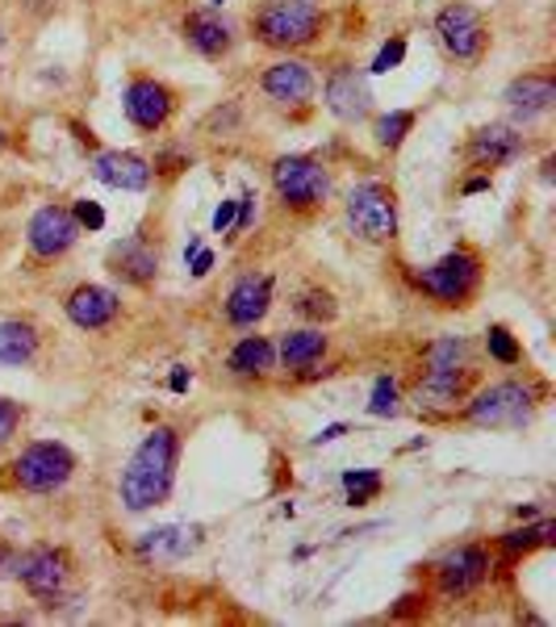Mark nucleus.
Listing matches in <instances>:
<instances>
[{
	"instance_id": "f257e3e1",
	"label": "nucleus",
	"mask_w": 556,
	"mask_h": 627,
	"mask_svg": "<svg viewBox=\"0 0 556 627\" xmlns=\"http://www.w3.org/2000/svg\"><path fill=\"white\" fill-rule=\"evenodd\" d=\"M172 472H177V431L156 426L138 448L131 465L122 472V502L131 511H151L172 490Z\"/></svg>"
},
{
	"instance_id": "f03ea898",
	"label": "nucleus",
	"mask_w": 556,
	"mask_h": 627,
	"mask_svg": "<svg viewBox=\"0 0 556 627\" xmlns=\"http://www.w3.org/2000/svg\"><path fill=\"white\" fill-rule=\"evenodd\" d=\"M318 30H322V13H318V4H310V0H268L264 9L256 13L260 43L281 46V50L314 43Z\"/></svg>"
},
{
	"instance_id": "7ed1b4c3",
	"label": "nucleus",
	"mask_w": 556,
	"mask_h": 627,
	"mask_svg": "<svg viewBox=\"0 0 556 627\" xmlns=\"http://www.w3.org/2000/svg\"><path fill=\"white\" fill-rule=\"evenodd\" d=\"M348 223L356 235H364L368 243H389L398 235V205H394V193L368 180V184H356L348 193Z\"/></svg>"
},
{
	"instance_id": "20e7f679",
	"label": "nucleus",
	"mask_w": 556,
	"mask_h": 627,
	"mask_svg": "<svg viewBox=\"0 0 556 627\" xmlns=\"http://www.w3.org/2000/svg\"><path fill=\"white\" fill-rule=\"evenodd\" d=\"M272 184L281 193V202L293 209H310V205L327 202L331 193V176L306 156H281L272 163Z\"/></svg>"
},
{
	"instance_id": "39448f33",
	"label": "nucleus",
	"mask_w": 556,
	"mask_h": 627,
	"mask_svg": "<svg viewBox=\"0 0 556 627\" xmlns=\"http://www.w3.org/2000/svg\"><path fill=\"white\" fill-rule=\"evenodd\" d=\"M465 419L477 426H498V431H502V426L532 423V394L514 381L490 385L486 394H477V398L468 402Z\"/></svg>"
},
{
	"instance_id": "423d86ee",
	"label": "nucleus",
	"mask_w": 556,
	"mask_h": 627,
	"mask_svg": "<svg viewBox=\"0 0 556 627\" xmlns=\"http://www.w3.org/2000/svg\"><path fill=\"white\" fill-rule=\"evenodd\" d=\"M76 469V456L64 448V444H30V448L13 460V477L22 490L46 493L59 490L67 477Z\"/></svg>"
},
{
	"instance_id": "0eeeda50",
	"label": "nucleus",
	"mask_w": 556,
	"mask_h": 627,
	"mask_svg": "<svg viewBox=\"0 0 556 627\" xmlns=\"http://www.w3.org/2000/svg\"><path fill=\"white\" fill-rule=\"evenodd\" d=\"M419 289H427L435 301H444V306H461L468 293L477 289V260H473L468 251H452L440 264L419 272Z\"/></svg>"
},
{
	"instance_id": "6e6552de",
	"label": "nucleus",
	"mask_w": 556,
	"mask_h": 627,
	"mask_svg": "<svg viewBox=\"0 0 556 627\" xmlns=\"http://www.w3.org/2000/svg\"><path fill=\"white\" fill-rule=\"evenodd\" d=\"M435 30H440V38H444V46L456 59H477L481 46H486V22H481V13L468 9V4H447V9H440Z\"/></svg>"
},
{
	"instance_id": "1a4fd4ad",
	"label": "nucleus",
	"mask_w": 556,
	"mask_h": 627,
	"mask_svg": "<svg viewBox=\"0 0 556 627\" xmlns=\"http://www.w3.org/2000/svg\"><path fill=\"white\" fill-rule=\"evenodd\" d=\"M80 239V223H76V214L71 209H59V205H46L38 209L34 218H30V247L38 251V255H64L67 247Z\"/></svg>"
},
{
	"instance_id": "9d476101",
	"label": "nucleus",
	"mask_w": 556,
	"mask_h": 627,
	"mask_svg": "<svg viewBox=\"0 0 556 627\" xmlns=\"http://www.w3.org/2000/svg\"><path fill=\"white\" fill-rule=\"evenodd\" d=\"M368 105H373L368 80L356 68H334V76L327 80V110L339 122H360L368 113Z\"/></svg>"
},
{
	"instance_id": "9b49d317",
	"label": "nucleus",
	"mask_w": 556,
	"mask_h": 627,
	"mask_svg": "<svg viewBox=\"0 0 556 627\" xmlns=\"http://www.w3.org/2000/svg\"><path fill=\"white\" fill-rule=\"evenodd\" d=\"M172 113V92L156 84V80H134L126 89V117L138 130H159Z\"/></svg>"
},
{
	"instance_id": "f8f14e48",
	"label": "nucleus",
	"mask_w": 556,
	"mask_h": 627,
	"mask_svg": "<svg viewBox=\"0 0 556 627\" xmlns=\"http://www.w3.org/2000/svg\"><path fill=\"white\" fill-rule=\"evenodd\" d=\"M92 176L110 189H126V193H138L151 184V163L143 156H131V151H101L97 163H92Z\"/></svg>"
},
{
	"instance_id": "ddd939ff",
	"label": "nucleus",
	"mask_w": 556,
	"mask_h": 627,
	"mask_svg": "<svg viewBox=\"0 0 556 627\" xmlns=\"http://www.w3.org/2000/svg\"><path fill=\"white\" fill-rule=\"evenodd\" d=\"M13 573H18V578L38 594V598H55L67 582L64 557H59V552H50V548H34V552H25V557L13 565Z\"/></svg>"
},
{
	"instance_id": "4468645a",
	"label": "nucleus",
	"mask_w": 556,
	"mask_h": 627,
	"mask_svg": "<svg viewBox=\"0 0 556 627\" xmlns=\"http://www.w3.org/2000/svg\"><path fill=\"white\" fill-rule=\"evenodd\" d=\"M67 318L84 331H101L117 318V293L105 285H84L67 297Z\"/></svg>"
},
{
	"instance_id": "2eb2a0df",
	"label": "nucleus",
	"mask_w": 556,
	"mask_h": 627,
	"mask_svg": "<svg viewBox=\"0 0 556 627\" xmlns=\"http://www.w3.org/2000/svg\"><path fill=\"white\" fill-rule=\"evenodd\" d=\"M486 573H490V557L468 544V548H456L452 557H444L440 585H444V594H468V590H477L486 582Z\"/></svg>"
},
{
	"instance_id": "dca6fc26",
	"label": "nucleus",
	"mask_w": 556,
	"mask_h": 627,
	"mask_svg": "<svg viewBox=\"0 0 556 627\" xmlns=\"http://www.w3.org/2000/svg\"><path fill=\"white\" fill-rule=\"evenodd\" d=\"M264 92L276 105H306L314 96V76L306 64L285 59V64H272L264 71Z\"/></svg>"
},
{
	"instance_id": "f3484780",
	"label": "nucleus",
	"mask_w": 556,
	"mask_h": 627,
	"mask_svg": "<svg viewBox=\"0 0 556 627\" xmlns=\"http://www.w3.org/2000/svg\"><path fill=\"white\" fill-rule=\"evenodd\" d=\"M268 301H272V281L268 276H243L226 297V318L235 327H256L268 314Z\"/></svg>"
},
{
	"instance_id": "a211bd4d",
	"label": "nucleus",
	"mask_w": 556,
	"mask_h": 627,
	"mask_svg": "<svg viewBox=\"0 0 556 627\" xmlns=\"http://www.w3.org/2000/svg\"><path fill=\"white\" fill-rule=\"evenodd\" d=\"M519 151H523V135H514L511 126H486V130H477L473 142H468V156H473L477 168H502V163H511Z\"/></svg>"
},
{
	"instance_id": "6ab92c4d",
	"label": "nucleus",
	"mask_w": 556,
	"mask_h": 627,
	"mask_svg": "<svg viewBox=\"0 0 556 627\" xmlns=\"http://www.w3.org/2000/svg\"><path fill=\"white\" fill-rule=\"evenodd\" d=\"M110 269L131 285H147L159 272V255L143 239H126V243H117L110 251Z\"/></svg>"
},
{
	"instance_id": "aec40b11",
	"label": "nucleus",
	"mask_w": 556,
	"mask_h": 627,
	"mask_svg": "<svg viewBox=\"0 0 556 627\" xmlns=\"http://www.w3.org/2000/svg\"><path fill=\"white\" fill-rule=\"evenodd\" d=\"M553 101H556L553 76H523V80H514L511 89H507V105H511L514 113H523V117L544 113Z\"/></svg>"
},
{
	"instance_id": "412c9836",
	"label": "nucleus",
	"mask_w": 556,
	"mask_h": 627,
	"mask_svg": "<svg viewBox=\"0 0 556 627\" xmlns=\"http://www.w3.org/2000/svg\"><path fill=\"white\" fill-rule=\"evenodd\" d=\"M193 536H197L193 527H159V532H147V536L138 539V557L156 560V565H163V560H180L193 544H197Z\"/></svg>"
},
{
	"instance_id": "4be33fe9",
	"label": "nucleus",
	"mask_w": 556,
	"mask_h": 627,
	"mask_svg": "<svg viewBox=\"0 0 556 627\" xmlns=\"http://www.w3.org/2000/svg\"><path fill=\"white\" fill-rule=\"evenodd\" d=\"M184 34H189L193 50H201L205 59H218L223 50H230V25L223 18H214V13H193L184 22Z\"/></svg>"
},
{
	"instance_id": "5701e85b",
	"label": "nucleus",
	"mask_w": 556,
	"mask_h": 627,
	"mask_svg": "<svg viewBox=\"0 0 556 627\" xmlns=\"http://www.w3.org/2000/svg\"><path fill=\"white\" fill-rule=\"evenodd\" d=\"M34 352H38V335H34L30 322H18V318L0 322V364L22 368V364L34 360Z\"/></svg>"
},
{
	"instance_id": "b1692460",
	"label": "nucleus",
	"mask_w": 556,
	"mask_h": 627,
	"mask_svg": "<svg viewBox=\"0 0 556 627\" xmlns=\"http://www.w3.org/2000/svg\"><path fill=\"white\" fill-rule=\"evenodd\" d=\"M461 385H465V373H427L415 389V402L419 410H447L461 398Z\"/></svg>"
},
{
	"instance_id": "393cba45",
	"label": "nucleus",
	"mask_w": 556,
	"mask_h": 627,
	"mask_svg": "<svg viewBox=\"0 0 556 627\" xmlns=\"http://www.w3.org/2000/svg\"><path fill=\"white\" fill-rule=\"evenodd\" d=\"M327 352V335L322 331H293V335L281 339V360L290 368H306L314 360H322Z\"/></svg>"
},
{
	"instance_id": "a878e982",
	"label": "nucleus",
	"mask_w": 556,
	"mask_h": 627,
	"mask_svg": "<svg viewBox=\"0 0 556 627\" xmlns=\"http://www.w3.org/2000/svg\"><path fill=\"white\" fill-rule=\"evenodd\" d=\"M268 368H272V343L268 339L251 335L230 352V373H239V377H260Z\"/></svg>"
},
{
	"instance_id": "bb28decb",
	"label": "nucleus",
	"mask_w": 556,
	"mask_h": 627,
	"mask_svg": "<svg viewBox=\"0 0 556 627\" xmlns=\"http://www.w3.org/2000/svg\"><path fill=\"white\" fill-rule=\"evenodd\" d=\"M427 373H465V339H435L427 347Z\"/></svg>"
},
{
	"instance_id": "cd10ccee",
	"label": "nucleus",
	"mask_w": 556,
	"mask_h": 627,
	"mask_svg": "<svg viewBox=\"0 0 556 627\" xmlns=\"http://www.w3.org/2000/svg\"><path fill=\"white\" fill-rule=\"evenodd\" d=\"M410 126H415V113H406V110L385 113V117L377 122V142H381V147H398Z\"/></svg>"
},
{
	"instance_id": "c85d7f7f",
	"label": "nucleus",
	"mask_w": 556,
	"mask_h": 627,
	"mask_svg": "<svg viewBox=\"0 0 556 627\" xmlns=\"http://www.w3.org/2000/svg\"><path fill=\"white\" fill-rule=\"evenodd\" d=\"M343 486H348V498L360 506V502H368V498L381 493V477L373 469H356V472H343Z\"/></svg>"
},
{
	"instance_id": "c756f323",
	"label": "nucleus",
	"mask_w": 556,
	"mask_h": 627,
	"mask_svg": "<svg viewBox=\"0 0 556 627\" xmlns=\"http://www.w3.org/2000/svg\"><path fill=\"white\" fill-rule=\"evenodd\" d=\"M553 539V523H540V527H523V532H511L502 539L507 552H532L535 544H548Z\"/></svg>"
},
{
	"instance_id": "7c9ffc66",
	"label": "nucleus",
	"mask_w": 556,
	"mask_h": 627,
	"mask_svg": "<svg viewBox=\"0 0 556 627\" xmlns=\"http://www.w3.org/2000/svg\"><path fill=\"white\" fill-rule=\"evenodd\" d=\"M486 347H490V356L498 364H514L519 360V343L511 339V331H502V327H493L490 335H486Z\"/></svg>"
},
{
	"instance_id": "2f4dec72",
	"label": "nucleus",
	"mask_w": 556,
	"mask_h": 627,
	"mask_svg": "<svg viewBox=\"0 0 556 627\" xmlns=\"http://www.w3.org/2000/svg\"><path fill=\"white\" fill-rule=\"evenodd\" d=\"M368 410H373V414H394V410H398V385L389 381V377H381V381L373 385V402H368Z\"/></svg>"
},
{
	"instance_id": "473e14b6",
	"label": "nucleus",
	"mask_w": 556,
	"mask_h": 627,
	"mask_svg": "<svg viewBox=\"0 0 556 627\" xmlns=\"http://www.w3.org/2000/svg\"><path fill=\"white\" fill-rule=\"evenodd\" d=\"M18 423H22V410H18V402L0 398V444H9V440H13Z\"/></svg>"
},
{
	"instance_id": "72a5a7b5",
	"label": "nucleus",
	"mask_w": 556,
	"mask_h": 627,
	"mask_svg": "<svg viewBox=\"0 0 556 627\" xmlns=\"http://www.w3.org/2000/svg\"><path fill=\"white\" fill-rule=\"evenodd\" d=\"M401 59H406V43H401V38H394V43L381 46V55H377V64H373V71H394Z\"/></svg>"
},
{
	"instance_id": "f704fd0d",
	"label": "nucleus",
	"mask_w": 556,
	"mask_h": 627,
	"mask_svg": "<svg viewBox=\"0 0 556 627\" xmlns=\"http://www.w3.org/2000/svg\"><path fill=\"white\" fill-rule=\"evenodd\" d=\"M71 214H76V223L89 226V230H101V226H105V209H101L97 202H76Z\"/></svg>"
},
{
	"instance_id": "c9c22d12",
	"label": "nucleus",
	"mask_w": 556,
	"mask_h": 627,
	"mask_svg": "<svg viewBox=\"0 0 556 627\" xmlns=\"http://www.w3.org/2000/svg\"><path fill=\"white\" fill-rule=\"evenodd\" d=\"M302 314H310V318H331L334 301L327 293H306V297H302Z\"/></svg>"
},
{
	"instance_id": "e433bc0d",
	"label": "nucleus",
	"mask_w": 556,
	"mask_h": 627,
	"mask_svg": "<svg viewBox=\"0 0 556 627\" xmlns=\"http://www.w3.org/2000/svg\"><path fill=\"white\" fill-rule=\"evenodd\" d=\"M235 214H239V202H223L214 209V230H226V226H235Z\"/></svg>"
},
{
	"instance_id": "4c0bfd02",
	"label": "nucleus",
	"mask_w": 556,
	"mask_h": 627,
	"mask_svg": "<svg viewBox=\"0 0 556 627\" xmlns=\"http://www.w3.org/2000/svg\"><path fill=\"white\" fill-rule=\"evenodd\" d=\"M251 214H256V197L247 193L243 202H239V214H235V223H239V230H247V226H251Z\"/></svg>"
},
{
	"instance_id": "58836bf2",
	"label": "nucleus",
	"mask_w": 556,
	"mask_h": 627,
	"mask_svg": "<svg viewBox=\"0 0 556 627\" xmlns=\"http://www.w3.org/2000/svg\"><path fill=\"white\" fill-rule=\"evenodd\" d=\"M209 269H214V255H209V251H197V255H193V276H205Z\"/></svg>"
},
{
	"instance_id": "ea45409f",
	"label": "nucleus",
	"mask_w": 556,
	"mask_h": 627,
	"mask_svg": "<svg viewBox=\"0 0 556 627\" xmlns=\"http://www.w3.org/2000/svg\"><path fill=\"white\" fill-rule=\"evenodd\" d=\"M172 389H177V394H184V389H189V368H177V373H172Z\"/></svg>"
},
{
	"instance_id": "a19ab883",
	"label": "nucleus",
	"mask_w": 556,
	"mask_h": 627,
	"mask_svg": "<svg viewBox=\"0 0 556 627\" xmlns=\"http://www.w3.org/2000/svg\"><path fill=\"white\" fill-rule=\"evenodd\" d=\"M334 435H343V426H327L322 435H314V444H331Z\"/></svg>"
},
{
	"instance_id": "79ce46f5",
	"label": "nucleus",
	"mask_w": 556,
	"mask_h": 627,
	"mask_svg": "<svg viewBox=\"0 0 556 627\" xmlns=\"http://www.w3.org/2000/svg\"><path fill=\"white\" fill-rule=\"evenodd\" d=\"M486 189H490V180H481V176L465 184V193H486Z\"/></svg>"
},
{
	"instance_id": "37998d69",
	"label": "nucleus",
	"mask_w": 556,
	"mask_h": 627,
	"mask_svg": "<svg viewBox=\"0 0 556 627\" xmlns=\"http://www.w3.org/2000/svg\"><path fill=\"white\" fill-rule=\"evenodd\" d=\"M209 4H214V9H223V4H226V0H209Z\"/></svg>"
}]
</instances>
